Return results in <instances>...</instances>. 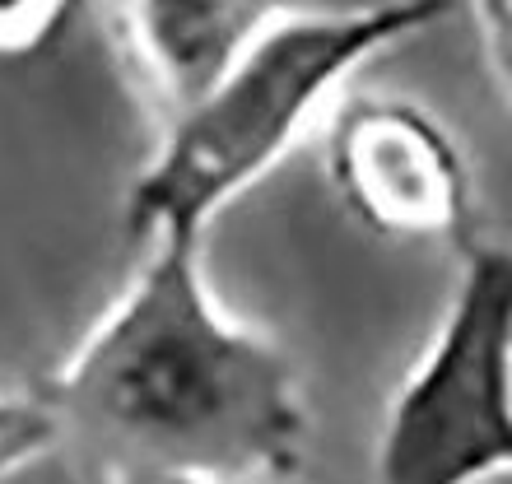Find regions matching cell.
I'll use <instances>...</instances> for the list:
<instances>
[{
  "mask_svg": "<svg viewBox=\"0 0 512 484\" xmlns=\"http://www.w3.org/2000/svg\"><path fill=\"white\" fill-rule=\"evenodd\" d=\"M98 484H261L303 471L289 354L205 280V242L149 238L126 289L38 387Z\"/></svg>",
  "mask_w": 512,
  "mask_h": 484,
  "instance_id": "cell-1",
  "label": "cell"
},
{
  "mask_svg": "<svg viewBox=\"0 0 512 484\" xmlns=\"http://www.w3.org/2000/svg\"><path fill=\"white\" fill-rule=\"evenodd\" d=\"M452 0H364L345 10L280 14L159 140L126 191V233L205 242L238 196L280 168L336 108L373 56L429 33Z\"/></svg>",
  "mask_w": 512,
  "mask_h": 484,
  "instance_id": "cell-2",
  "label": "cell"
},
{
  "mask_svg": "<svg viewBox=\"0 0 512 484\" xmlns=\"http://www.w3.org/2000/svg\"><path fill=\"white\" fill-rule=\"evenodd\" d=\"M512 475V252L471 238L443 322L391 391L373 484Z\"/></svg>",
  "mask_w": 512,
  "mask_h": 484,
  "instance_id": "cell-3",
  "label": "cell"
},
{
  "mask_svg": "<svg viewBox=\"0 0 512 484\" xmlns=\"http://www.w3.org/2000/svg\"><path fill=\"white\" fill-rule=\"evenodd\" d=\"M326 177L359 229L387 242H452L475 233V177L457 135L424 103L340 94L326 112Z\"/></svg>",
  "mask_w": 512,
  "mask_h": 484,
  "instance_id": "cell-4",
  "label": "cell"
},
{
  "mask_svg": "<svg viewBox=\"0 0 512 484\" xmlns=\"http://www.w3.org/2000/svg\"><path fill=\"white\" fill-rule=\"evenodd\" d=\"M298 0H103L108 42L154 126L191 108Z\"/></svg>",
  "mask_w": 512,
  "mask_h": 484,
  "instance_id": "cell-5",
  "label": "cell"
},
{
  "mask_svg": "<svg viewBox=\"0 0 512 484\" xmlns=\"http://www.w3.org/2000/svg\"><path fill=\"white\" fill-rule=\"evenodd\" d=\"M61 447L56 415L38 391H0V484Z\"/></svg>",
  "mask_w": 512,
  "mask_h": 484,
  "instance_id": "cell-6",
  "label": "cell"
},
{
  "mask_svg": "<svg viewBox=\"0 0 512 484\" xmlns=\"http://www.w3.org/2000/svg\"><path fill=\"white\" fill-rule=\"evenodd\" d=\"M84 0H0V66L47 56L70 33Z\"/></svg>",
  "mask_w": 512,
  "mask_h": 484,
  "instance_id": "cell-7",
  "label": "cell"
},
{
  "mask_svg": "<svg viewBox=\"0 0 512 484\" xmlns=\"http://www.w3.org/2000/svg\"><path fill=\"white\" fill-rule=\"evenodd\" d=\"M471 10L485 42V61L512 108V0H471Z\"/></svg>",
  "mask_w": 512,
  "mask_h": 484,
  "instance_id": "cell-8",
  "label": "cell"
},
{
  "mask_svg": "<svg viewBox=\"0 0 512 484\" xmlns=\"http://www.w3.org/2000/svg\"><path fill=\"white\" fill-rule=\"evenodd\" d=\"M168 484H196V480H168Z\"/></svg>",
  "mask_w": 512,
  "mask_h": 484,
  "instance_id": "cell-9",
  "label": "cell"
}]
</instances>
